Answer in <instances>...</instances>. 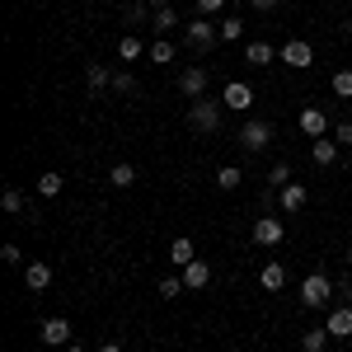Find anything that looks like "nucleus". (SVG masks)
Here are the masks:
<instances>
[{
	"label": "nucleus",
	"instance_id": "obj_1",
	"mask_svg": "<svg viewBox=\"0 0 352 352\" xmlns=\"http://www.w3.org/2000/svg\"><path fill=\"white\" fill-rule=\"evenodd\" d=\"M329 296H333V282H329L324 272H310V277L300 282V300H305L310 310H324Z\"/></svg>",
	"mask_w": 352,
	"mask_h": 352
},
{
	"label": "nucleus",
	"instance_id": "obj_2",
	"mask_svg": "<svg viewBox=\"0 0 352 352\" xmlns=\"http://www.w3.org/2000/svg\"><path fill=\"white\" fill-rule=\"evenodd\" d=\"M240 146L249 151V155H258V151H268V146H272V127L263 122V118H249V122L240 127Z\"/></svg>",
	"mask_w": 352,
	"mask_h": 352
},
{
	"label": "nucleus",
	"instance_id": "obj_3",
	"mask_svg": "<svg viewBox=\"0 0 352 352\" xmlns=\"http://www.w3.org/2000/svg\"><path fill=\"white\" fill-rule=\"evenodd\" d=\"M188 122L197 127V132H221V104L217 99H192Z\"/></svg>",
	"mask_w": 352,
	"mask_h": 352
},
{
	"label": "nucleus",
	"instance_id": "obj_4",
	"mask_svg": "<svg viewBox=\"0 0 352 352\" xmlns=\"http://www.w3.org/2000/svg\"><path fill=\"white\" fill-rule=\"evenodd\" d=\"M184 38H188V47H197V52H212V47H217V38H221V28L212 24L207 14H197V19L188 24V33H184Z\"/></svg>",
	"mask_w": 352,
	"mask_h": 352
},
{
	"label": "nucleus",
	"instance_id": "obj_5",
	"mask_svg": "<svg viewBox=\"0 0 352 352\" xmlns=\"http://www.w3.org/2000/svg\"><path fill=\"white\" fill-rule=\"evenodd\" d=\"M282 235H287V226H282L277 217H258L254 221V244L272 249V244H282Z\"/></svg>",
	"mask_w": 352,
	"mask_h": 352
},
{
	"label": "nucleus",
	"instance_id": "obj_6",
	"mask_svg": "<svg viewBox=\"0 0 352 352\" xmlns=\"http://www.w3.org/2000/svg\"><path fill=\"white\" fill-rule=\"evenodd\" d=\"M179 94H184V99H202V94H207V66H188V71L179 76Z\"/></svg>",
	"mask_w": 352,
	"mask_h": 352
},
{
	"label": "nucleus",
	"instance_id": "obj_7",
	"mask_svg": "<svg viewBox=\"0 0 352 352\" xmlns=\"http://www.w3.org/2000/svg\"><path fill=\"white\" fill-rule=\"evenodd\" d=\"M38 333H43V343H52V348H66V343L76 338V329L66 324L61 315H52V320H43V329H38Z\"/></svg>",
	"mask_w": 352,
	"mask_h": 352
},
{
	"label": "nucleus",
	"instance_id": "obj_8",
	"mask_svg": "<svg viewBox=\"0 0 352 352\" xmlns=\"http://www.w3.org/2000/svg\"><path fill=\"white\" fill-rule=\"evenodd\" d=\"M221 104H226V109H235V113L254 109V89H249L244 80H230V85H226V94H221Z\"/></svg>",
	"mask_w": 352,
	"mask_h": 352
},
{
	"label": "nucleus",
	"instance_id": "obj_9",
	"mask_svg": "<svg viewBox=\"0 0 352 352\" xmlns=\"http://www.w3.org/2000/svg\"><path fill=\"white\" fill-rule=\"evenodd\" d=\"M305 202H310V192L300 188V184H287V188H277V207H282V212H292V217H296Z\"/></svg>",
	"mask_w": 352,
	"mask_h": 352
},
{
	"label": "nucleus",
	"instance_id": "obj_10",
	"mask_svg": "<svg viewBox=\"0 0 352 352\" xmlns=\"http://www.w3.org/2000/svg\"><path fill=\"white\" fill-rule=\"evenodd\" d=\"M282 61H287V66H310V61H315V47H310L305 38H292V43L282 47Z\"/></svg>",
	"mask_w": 352,
	"mask_h": 352
},
{
	"label": "nucleus",
	"instance_id": "obj_11",
	"mask_svg": "<svg viewBox=\"0 0 352 352\" xmlns=\"http://www.w3.org/2000/svg\"><path fill=\"white\" fill-rule=\"evenodd\" d=\"M329 333L333 338H352V305H338V310H329Z\"/></svg>",
	"mask_w": 352,
	"mask_h": 352
},
{
	"label": "nucleus",
	"instance_id": "obj_12",
	"mask_svg": "<svg viewBox=\"0 0 352 352\" xmlns=\"http://www.w3.org/2000/svg\"><path fill=\"white\" fill-rule=\"evenodd\" d=\"M24 287L28 292H47V287H52V268H47V263H28L24 268Z\"/></svg>",
	"mask_w": 352,
	"mask_h": 352
},
{
	"label": "nucleus",
	"instance_id": "obj_13",
	"mask_svg": "<svg viewBox=\"0 0 352 352\" xmlns=\"http://www.w3.org/2000/svg\"><path fill=\"white\" fill-rule=\"evenodd\" d=\"M179 277H184V287H188V292H197V287H207V282H212V268H207L202 258H192V263L179 272Z\"/></svg>",
	"mask_w": 352,
	"mask_h": 352
},
{
	"label": "nucleus",
	"instance_id": "obj_14",
	"mask_svg": "<svg viewBox=\"0 0 352 352\" xmlns=\"http://www.w3.org/2000/svg\"><path fill=\"white\" fill-rule=\"evenodd\" d=\"M300 132H305V136H329L324 109H305V113H300Z\"/></svg>",
	"mask_w": 352,
	"mask_h": 352
},
{
	"label": "nucleus",
	"instance_id": "obj_15",
	"mask_svg": "<svg viewBox=\"0 0 352 352\" xmlns=\"http://www.w3.org/2000/svg\"><path fill=\"white\" fill-rule=\"evenodd\" d=\"M169 258H174V268H188L192 258H197V249H192V240H188V235H179V240L169 244Z\"/></svg>",
	"mask_w": 352,
	"mask_h": 352
},
{
	"label": "nucleus",
	"instance_id": "obj_16",
	"mask_svg": "<svg viewBox=\"0 0 352 352\" xmlns=\"http://www.w3.org/2000/svg\"><path fill=\"white\" fill-rule=\"evenodd\" d=\"M240 184H244V169H240V164H221V169H217V188L221 192H235Z\"/></svg>",
	"mask_w": 352,
	"mask_h": 352
},
{
	"label": "nucleus",
	"instance_id": "obj_17",
	"mask_svg": "<svg viewBox=\"0 0 352 352\" xmlns=\"http://www.w3.org/2000/svg\"><path fill=\"white\" fill-rule=\"evenodd\" d=\"M258 287H263V292H282V287H287V268H282V263H268V268L258 272Z\"/></svg>",
	"mask_w": 352,
	"mask_h": 352
},
{
	"label": "nucleus",
	"instance_id": "obj_18",
	"mask_svg": "<svg viewBox=\"0 0 352 352\" xmlns=\"http://www.w3.org/2000/svg\"><path fill=\"white\" fill-rule=\"evenodd\" d=\"M310 155H315V164H333V160H338V141H329V136H315Z\"/></svg>",
	"mask_w": 352,
	"mask_h": 352
},
{
	"label": "nucleus",
	"instance_id": "obj_19",
	"mask_svg": "<svg viewBox=\"0 0 352 352\" xmlns=\"http://www.w3.org/2000/svg\"><path fill=\"white\" fill-rule=\"evenodd\" d=\"M109 184H113V188H132V184H136V169H132L127 160H118V164L109 169Z\"/></svg>",
	"mask_w": 352,
	"mask_h": 352
},
{
	"label": "nucleus",
	"instance_id": "obj_20",
	"mask_svg": "<svg viewBox=\"0 0 352 352\" xmlns=\"http://www.w3.org/2000/svg\"><path fill=\"white\" fill-rule=\"evenodd\" d=\"M244 56H249V66H268V61H272V56H277V52H272V47H268V43H263V38H254V43L244 47Z\"/></svg>",
	"mask_w": 352,
	"mask_h": 352
},
{
	"label": "nucleus",
	"instance_id": "obj_21",
	"mask_svg": "<svg viewBox=\"0 0 352 352\" xmlns=\"http://www.w3.org/2000/svg\"><path fill=\"white\" fill-rule=\"evenodd\" d=\"M85 85H89V89H94V94H99V89H104V85H113L109 66H99V61H94V66H85Z\"/></svg>",
	"mask_w": 352,
	"mask_h": 352
},
{
	"label": "nucleus",
	"instance_id": "obj_22",
	"mask_svg": "<svg viewBox=\"0 0 352 352\" xmlns=\"http://www.w3.org/2000/svg\"><path fill=\"white\" fill-rule=\"evenodd\" d=\"M329 338H333L329 329H305V338H300V343H305V352H324Z\"/></svg>",
	"mask_w": 352,
	"mask_h": 352
},
{
	"label": "nucleus",
	"instance_id": "obj_23",
	"mask_svg": "<svg viewBox=\"0 0 352 352\" xmlns=\"http://www.w3.org/2000/svg\"><path fill=\"white\" fill-rule=\"evenodd\" d=\"M240 38H244V19L226 14V19H221V43H240Z\"/></svg>",
	"mask_w": 352,
	"mask_h": 352
},
{
	"label": "nucleus",
	"instance_id": "obj_24",
	"mask_svg": "<svg viewBox=\"0 0 352 352\" xmlns=\"http://www.w3.org/2000/svg\"><path fill=\"white\" fill-rule=\"evenodd\" d=\"M151 24L160 28V33H169V28H179V10H174V5H164V10H155V14H151Z\"/></svg>",
	"mask_w": 352,
	"mask_h": 352
},
{
	"label": "nucleus",
	"instance_id": "obj_25",
	"mask_svg": "<svg viewBox=\"0 0 352 352\" xmlns=\"http://www.w3.org/2000/svg\"><path fill=\"white\" fill-rule=\"evenodd\" d=\"M61 184H66V179H61L56 169H47V174H38V192H43V197H56V192H61Z\"/></svg>",
	"mask_w": 352,
	"mask_h": 352
},
{
	"label": "nucleus",
	"instance_id": "obj_26",
	"mask_svg": "<svg viewBox=\"0 0 352 352\" xmlns=\"http://www.w3.org/2000/svg\"><path fill=\"white\" fill-rule=\"evenodd\" d=\"M146 56H151L155 66H164V61H174V43H169V38H160V43H151V47H146Z\"/></svg>",
	"mask_w": 352,
	"mask_h": 352
},
{
	"label": "nucleus",
	"instance_id": "obj_27",
	"mask_svg": "<svg viewBox=\"0 0 352 352\" xmlns=\"http://www.w3.org/2000/svg\"><path fill=\"white\" fill-rule=\"evenodd\" d=\"M0 207H5L10 217H24V192H19V188H5V197H0Z\"/></svg>",
	"mask_w": 352,
	"mask_h": 352
},
{
	"label": "nucleus",
	"instance_id": "obj_28",
	"mask_svg": "<svg viewBox=\"0 0 352 352\" xmlns=\"http://www.w3.org/2000/svg\"><path fill=\"white\" fill-rule=\"evenodd\" d=\"M268 184H272V188H287V184H296V174H292V164H272Z\"/></svg>",
	"mask_w": 352,
	"mask_h": 352
},
{
	"label": "nucleus",
	"instance_id": "obj_29",
	"mask_svg": "<svg viewBox=\"0 0 352 352\" xmlns=\"http://www.w3.org/2000/svg\"><path fill=\"white\" fill-rule=\"evenodd\" d=\"M118 56H122V61H136V56H141V38H136V33H127V38L118 43Z\"/></svg>",
	"mask_w": 352,
	"mask_h": 352
},
{
	"label": "nucleus",
	"instance_id": "obj_30",
	"mask_svg": "<svg viewBox=\"0 0 352 352\" xmlns=\"http://www.w3.org/2000/svg\"><path fill=\"white\" fill-rule=\"evenodd\" d=\"M184 292H188V287H184V277H164V282H160V296L164 300H179Z\"/></svg>",
	"mask_w": 352,
	"mask_h": 352
},
{
	"label": "nucleus",
	"instance_id": "obj_31",
	"mask_svg": "<svg viewBox=\"0 0 352 352\" xmlns=\"http://www.w3.org/2000/svg\"><path fill=\"white\" fill-rule=\"evenodd\" d=\"M333 94H338V99H352V71H338V76H333Z\"/></svg>",
	"mask_w": 352,
	"mask_h": 352
},
{
	"label": "nucleus",
	"instance_id": "obj_32",
	"mask_svg": "<svg viewBox=\"0 0 352 352\" xmlns=\"http://www.w3.org/2000/svg\"><path fill=\"white\" fill-rule=\"evenodd\" d=\"M113 89H122V94H132V89H136V76H132V71H118V76H113Z\"/></svg>",
	"mask_w": 352,
	"mask_h": 352
},
{
	"label": "nucleus",
	"instance_id": "obj_33",
	"mask_svg": "<svg viewBox=\"0 0 352 352\" xmlns=\"http://www.w3.org/2000/svg\"><path fill=\"white\" fill-rule=\"evenodd\" d=\"M0 258H5V263H14V268H19V263H24V249H19V244H5V249H0Z\"/></svg>",
	"mask_w": 352,
	"mask_h": 352
},
{
	"label": "nucleus",
	"instance_id": "obj_34",
	"mask_svg": "<svg viewBox=\"0 0 352 352\" xmlns=\"http://www.w3.org/2000/svg\"><path fill=\"white\" fill-rule=\"evenodd\" d=\"M221 10H226V0H197V14H207V19L221 14Z\"/></svg>",
	"mask_w": 352,
	"mask_h": 352
},
{
	"label": "nucleus",
	"instance_id": "obj_35",
	"mask_svg": "<svg viewBox=\"0 0 352 352\" xmlns=\"http://www.w3.org/2000/svg\"><path fill=\"white\" fill-rule=\"evenodd\" d=\"M333 141H338V146H352V122H338V127H333Z\"/></svg>",
	"mask_w": 352,
	"mask_h": 352
},
{
	"label": "nucleus",
	"instance_id": "obj_36",
	"mask_svg": "<svg viewBox=\"0 0 352 352\" xmlns=\"http://www.w3.org/2000/svg\"><path fill=\"white\" fill-rule=\"evenodd\" d=\"M338 296H343V300H352V272L343 277V282H338Z\"/></svg>",
	"mask_w": 352,
	"mask_h": 352
},
{
	"label": "nucleus",
	"instance_id": "obj_37",
	"mask_svg": "<svg viewBox=\"0 0 352 352\" xmlns=\"http://www.w3.org/2000/svg\"><path fill=\"white\" fill-rule=\"evenodd\" d=\"M249 5H254V10H272L277 0H249Z\"/></svg>",
	"mask_w": 352,
	"mask_h": 352
},
{
	"label": "nucleus",
	"instance_id": "obj_38",
	"mask_svg": "<svg viewBox=\"0 0 352 352\" xmlns=\"http://www.w3.org/2000/svg\"><path fill=\"white\" fill-rule=\"evenodd\" d=\"M146 5H151V10H164V5H169V0H146Z\"/></svg>",
	"mask_w": 352,
	"mask_h": 352
},
{
	"label": "nucleus",
	"instance_id": "obj_39",
	"mask_svg": "<svg viewBox=\"0 0 352 352\" xmlns=\"http://www.w3.org/2000/svg\"><path fill=\"white\" fill-rule=\"evenodd\" d=\"M99 352H122V348H118V343H104V348H99Z\"/></svg>",
	"mask_w": 352,
	"mask_h": 352
},
{
	"label": "nucleus",
	"instance_id": "obj_40",
	"mask_svg": "<svg viewBox=\"0 0 352 352\" xmlns=\"http://www.w3.org/2000/svg\"><path fill=\"white\" fill-rule=\"evenodd\" d=\"M66 352H85V348H80V343H66Z\"/></svg>",
	"mask_w": 352,
	"mask_h": 352
},
{
	"label": "nucleus",
	"instance_id": "obj_41",
	"mask_svg": "<svg viewBox=\"0 0 352 352\" xmlns=\"http://www.w3.org/2000/svg\"><path fill=\"white\" fill-rule=\"evenodd\" d=\"M343 263H348V272H352V249H348V258H343Z\"/></svg>",
	"mask_w": 352,
	"mask_h": 352
}]
</instances>
